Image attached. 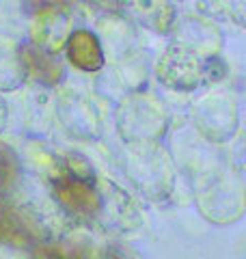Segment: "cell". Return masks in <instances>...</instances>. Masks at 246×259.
Returning a JSON list of instances; mask_svg holds the SVG:
<instances>
[{"instance_id":"cell-1","label":"cell","mask_w":246,"mask_h":259,"mask_svg":"<svg viewBox=\"0 0 246 259\" xmlns=\"http://www.w3.org/2000/svg\"><path fill=\"white\" fill-rule=\"evenodd\" d=\"M158 76L173 89H194L201 78L199 59L188 48H171L158 65Z\"/></svg>"},{"instance_id":"cell-2","label":"cell","mask_w":246,"mask_h":259,"mask_svg":"<svg viewBox=\"0 0 246 259\" xmlns=\"http://www.w3.org/2000/svg\"><path fill=\"white\" fill-rule=\"evenodd\" d=\"M54 192L59 203L73 216H95L102 209V199L87 180L65 177L54 182Z\"/></svg>"},{"instance_id":"cell-3","label":"cell","mask_w":246,"mask_h":259,"mask_svg":"<svg viewBox=\"0 0 246 259\" xmlns=\"http://www.w3.org/2000/svg\"><path fill=\"white\" fill-rule=\"evenodd\" d=\"M22 54V63L26 67V74L37 80V82L46 84V87H54L61 82L63 78V65L59 63V59L52 54L39 48L37 44H26L20 50Z\"/></svg>"},{"instance_id":"cell-4","label":"cell","mask_w":246,"mask_h":259,"mask_svg":"<svg viewBox=\"0 0 246 259\" xmlns=\"http://www.w3.org/2000/svg\"><path fill=\"white\" fill-rule=\"evenodd\" d=\"M67 54L82 71H97L104 65V52L97 37L89 30H73L67 37Z\"/></svg>"},{"instance_id":"cell-5","label":"cell","mask_w":246,"mask_h":259,"mask_svg":"<svg viewBox=\"0 0 246 259\" xmlns=\"http://www.w3.org/2000/svg\"><path fill=\"white\" fill-rule=\"evenodd\" d=\"M32 32L39 48L48 52L59 50L61 41L67 37V18L61 13V9H41Z\"/></svg>"},{"instance_id":"cell-6","label":"cell","mask_w":246,"mask_h":259,"mask_svg":"<svg viewBox=\"0 0 246 259\" xmlns=\"http://www.w3.org/2000/svg\"><path fill=\"white\" fill-rule=\"evenodd\" d=\"M20 177L18 156L9 145L0 143V192H9Z\"/></svg>"},{"instance_id":"cell-7","label":"cell","mask_w":246,"mask_h":259,"mask_svg":"<svg viewBox=\"0 0 246 259\" xmlns=\"http://www.w3.org/2000/svg\"><path fill=\"white\" fill-rule=\"evenodd\" d=\"M35 259H85V248L78 244H67V242H59V244H41L32 253Z\"/></svg>"},{"instance_id":"cell-8","label":"cell","mask_w":246,"mask_h":259,"mask_svg":"<svg viewBox=\"0 0 246 259\" xmlns=\"http://www.w3.org/2000/svg\"><path fill=\"white\" fill-rule=\"evenodd\" d=\"M89 3L100 7L102 11H117L119 9V0H89Z\"/></svg>"},{"instance_id":"cell-9","label":"cell","mask_w":246,"mask_h":259,"mask_svg":"<svg viewBox=\"0 0 246 259\" xmlns=\"http://www.w3.org/2000/svg\"><path fill=\"white\" fill-rule=\"evenodd\" d=\"M0 240H3V233H0Z\"/></svg>"}]
</instances>
